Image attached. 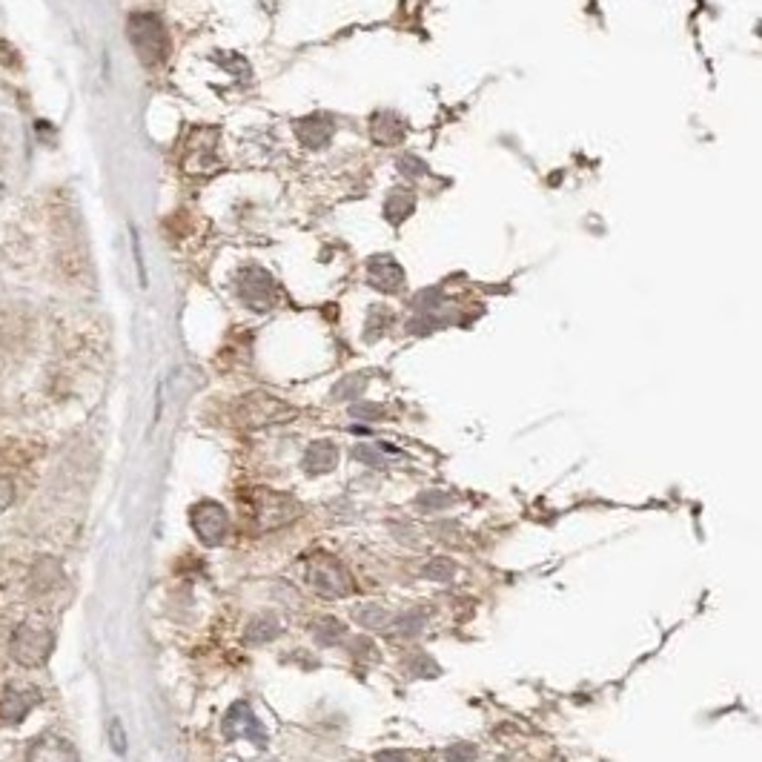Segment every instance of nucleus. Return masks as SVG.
Masks as SVG:
<instances>
[{
  "label": "nucleus",
  "mask_w": 762,
  "mask_h": 762,
  "mask_svg": "<svg viewBox=\"0 0 762 762\" xmlns=\"http://www.w3.org/2000/svg\"><path fill=\"white\" fill-rule=\"evenodd\" d=\"M26 762H81L75 745L64 737L55 734H43L38 740H32L26 751Z\"/></svg>",
  "instance_id": "nucleus-10"
},
{
  "label": "nucleus",
  "mask_w": 762,
  "mask_h": 762,
  "mask_svg": "<svg viewBox=\"0 0 762 762\" xmlns=\"http://www.w3.org/2000/svg\"><path fill=\"white\" fill-rule=\"evenodd\" d=\"M356 616H359V622L364 625V628H384V625L390 622L387 611L379 608V605H364Z\"/></svg>",
  "instance_id": "nucleus-16"
},
{
  "label": "nucleus",
  "mask_w": 762,
  "mask_h": 762,
  "mask_svg": "<svg viewBox=\"0 0 762 762\" xmlns=\"http://www.w3.org/2000/svg\"><path fill=\"white\" fill-rule=\"evenodd\" d=\"M221 731H224V737L227 740H253L255 745H267V734H264V728H261V722L255 720L253 708L244 702V699H238L230 705V711H227V717L221 722Z\"/></svg>",
  "instance_id": "nucleus-8"
},
{
  "label": "nucleus",
  "mask_w": 762,
  "mask_h": 762,
  "mask_svg": "<svg viewBox=\"0 0 762 762\" xmlns=\"http://www.w3.org/2000/svg\"><path fill=\"white\" fill-rule=\"evenodd\" d=\"M453 562H447V559H433L427 568H424V576H430V579H450L453 576Z\"/></svg>",
  "instance_id": "nucleus-17"
},
{
  "label": "nucleus",
  "mask_w": 762,
  "mask_h": 762,
  "mask_svg": "<svg viewBox=\"0 0 762 762\" xmlns=\"http://www.w3.org/2000/svg\"><path fill=\"white\" fill-rule=\"evenodd\" d=\"M356 459H359V462H367V465H373V467L384 465V456H381L379 450H373V447H356Z\"/></svg>",
  "instance_id": "nucleus-21"
},
{
  "label": "nucleus",
  "mask_w": 762,
  "mask_h": 762,
  "mask_svg": "<svg viewBox=\"0 0 762 762\" xmlns=\"http://www.w3.org/2000/svg\"><path fill=\"white\" fill-rule=\"evenodd\" d=\"M313 636H316L318 645H336L341 636H344V625H341L339 619H333V616H324V619L316 622Z\"/></svg>",
  "instance_id": "nucleus-15"
},
{
  "label": "nucleus",
  "mask_w": 762,
  "mask_h": 762,
  "mask_svg": "<svg viewBox=\"0 0 762 762\" xmlns=\"http://www.w3.org/2000/svg\"><path fill=\"white\" fill-rule=\"evenodd\" d=\"M296 132L301 138V144L307 147H324L333 135V118L327 115H307V118H298Z\"/></svg>",
  "instance_id": "nucleus-12"
},
{
  "label": "nucleus",
  "mask_w": 762,
  "mask_h": 762,
  "mask_svg": "<svg viewBox=\"0 0 762 762\" xmlns=\"http://www.w3.org/2000/svg\"><path fill=\"white\" fill-rule=\"evenodd\" d=\"M370 284L390 293L402 284V270L387 258H376V261H370Z\"/></svg>",
  "instance_id": "nucleus-13"
},
{
  "label": "nucleus",
  "mask_w": 762,
  "mask_h": 762,
  "mask_svg": "<svg viewBox=\"0 0 762 762\" xmlns=\"http://www.w3.org/2000/svg\"><path fill=\"white\" fill-rule=\"evenodd\" d=\"M127 32L135 55L141 58V64L158 66L167 61V55H170V38H167L164 23L158 21L155 15H144V12H141V15H132Z\"/></svg>",
  "instance_id": "nucleus-2"
},
{
  "label": "nucleus",
  "mask_w": 762,
  "mask_h": 762,
  "mask_svg": "<svg viewBox=\"0 0 762 762\" xmlns=\"http://www.w3.org/2000/svg\"><path fill=\"white\" fill-rule=\"evenodd\" d=\"M55 636L41 622H23L15 628L12 642H9V654L23 668H38L52 654Z\"/></svg>",
  "instance_id": "nucleus-4"
},
{
  "label": "nucleus",
  "mask_w": 762,
  "mask_h": 762,
  "mask_svg": "<svg viewBox=\"0 0 762 762\" xmlns=\"http://www.w3.org/2000/svg\"><path fill=\"white\" fill-rule=\"evenodd\" d=\"M41 694L35 688H26V685H9L0 697V722L12 725V722H21L35 705H38Z\"/></svg>",
  "instance_id": "nucleus-9"
},
{
  "label": "nucleus",
  "mask_w": 762,
  "mask_h": 762,
  "mask_svg": "<svg viewBox=\"0 0 762 762\" xmlns=\"http://www.w3.org/2000/svg\"><path fill=\"white\" fill-rule=\"evenodd\" d=\"M238 296L244 298L247 307L264 313V310H270L278 301L276 278L270 276L267 270H261V267H247L238 276Z\"/></svg>",
  "instance_id": "nucleus-7"
},
{
  "label": "nucleus",
  "mask_w": 762,
  "mask_h": 762,
  "mask_svg": "<svg viewBox=\"0 0 762 762\" xmlns=\"http://www.w3.org/2000/svg\"><path fill=\"white\" fill-rule=\"evenodd\" d=\"M304 573H307V582H310L321 596L341 599V596H350V593H353V576H350L347 568L341 565L339 559H333L330 553H313V556L304 562Z\"/></svg>",
  "instance_id": "nucleus-3"
},
{
  "label": "nucleus",
  "mask_w": 762,
  "mask_h": 762,
  "mask_svg": "<svg viewBox=\"0 0 762 762\" xmlns=\"http://www.w3.org/2000/svg\"><path fill=\"white\" fill-rule=\"evenodd\" d=\"M235 416L244 427L255 430V427L287 422L293 416V407L276 399V396H270V393H247L241 402L235 404Z\"/></svg>",
  "instance_id": "nucleus-5"
},
{
  "label": "nucleus",
  "mask_w": 762,
  "mask_h": 762,
  "mask_svg": "<svg viewBox=\"0 0 762 762\" xmlns=\"http://www.w3.org/2000/svg\"><path fill=\"white\" fill-rule=\"evenodd\" d=\"M336 465H339V447L333 445V442H327V439L313 442V445L307 447V453H304V470L310 476H324Z\"/></svg>",
  "instance_id": "nucleus-11"
},
{
  "label": "nucleus",
  "mask_w": 762,
  "mask_h": 762,
  "mask_svg": "<svg viewBox=\"0 0 762 762\" xmlns=\"http://www.w3.org/2000/svg\"><path fill=\"white\" fill-rule=\"evenodd\" d=\"M12 502H15V485H12V479H9V476H3V473H0V513L12 508Z\"/></svg>",
  "instance_id": "nucleus-19"
},
{
  "label": "nucleus",
  "mask_w": 762,
  "mask_h": 762,
  "mask_svg": "<svg viewBox=\"0 0 762 762\" xmlns=\"http://www.w3.org/2000/svg\"><path fill=\"white\" fill-rule=\"evenodd\" d=\"M361 384H364V381H361L359 376H350V379H344L339 387H336V399H353V396H356V393L361 390Z\"/></svg>",
  "instance_id": "nucleus-20"
},
{
  "label": "nucleus",
  "mask_w": 762,
  "mask_h": 762,
  "mask_svg": "<svg viewBox=\"0 0 762 762\" xmlns=\"http://www.w3.org/2000/svg\"><path fill=\"white\" fill-rule=\"evenodd\" d=\"M109 742H112L115 754H127V734H124L121 720H112V725H109Z\"/></svg>",
  "instance_id": "nucleus-18"
},
{
  "label": "nucleus",
  "mask_w": 762,
  "mask_h": 762,
  "mask_svg": "<svg viewBox=\"0 0 762 762\" xmlns=\"http://www.w3.org/2000/svg\"><path fill=\"white\" fill-rule=\"evenodd\" d=\"M190 525L195 530V536L207 545V548H218L224 545L227 533H230V516H227V508L212 502V499H204L198 502L190 513Z\"/></svg>",
  "instance_id": "nucleus-6"
},
{
  "label": "nucleus",
  "mask_w": 762,
  "mask_h": 762,
  "mask_svg": "<svg viewBox=\"0 0 762 762\" xmlns=\"http://www.w3.org/2000/svg\"><path fill=\"white\" fill-rule=\"evenodd\" d=\"M244 499H247L244 513H247V519H253L255 530H276L293 522L301 513V505L293 496L270 490V487H250L244 493Z\"/></svg>",
  "instance_id": "nucleus-1"
},
{
  "label": "nucleus",
  "mask_w": 762,
  "mask_h": 762,
  "mask_svg": "<svg viewBox=\"0 0 762 762\" xmlns=\"http://www.w3.org/2000/svg\"><path fill=\"white\" fill-rule=\"evenodd\" d=\"M281 634V625H278V619L273 616H258L250 622V628H247V642L250 645H267V642H273L276 636Z\"/></svg>",
  "instance_id": "nucleus-14"
}]
</instances>
